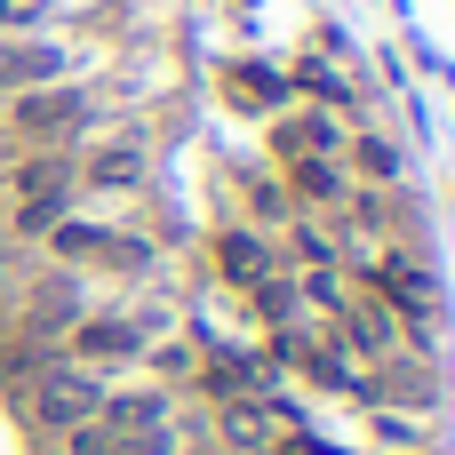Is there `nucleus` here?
I'll use <instances>...</instances> for the list:
<instances>
[{"mask_svg": "<svg viewBox=\"0 0 455 455\" xmlns=\"http://www.w3.org/2000/svg\"><path fill=\"white\" fill-rule=\"evenodd\" d=\"M24 408H32L40 432H72V424H88V416L104 408V376H96V368H72V360H48V368L24 384Z\"/></svg>", "mask_w": 455, "mask_h": 455, "instance_id": "f257e3e1", "label": "nucleus"}, {"mask_svg": "<svg viewBox=\"0 0 455 455\" xmlns=\"http://www.w3.org/2000/svg\"><path fill=\"white\" fill-rule=\"evenodd\" d=\"M40 248H48L56 264H88V272H144V264H152L144 240L104 232V224H80V216H56V224L40 232Z\"/></svg>", "mask_w": 455, "mask_h": 455, "instance_id": "f03ea898", "label": "nucleus"}, {"mask_svg": "<svg viewBox=\"0 0 455 455\" xmlns=\"http://www.w3.org/2000/svg\"><path fill=\"white\" fill-rule=\"evenodd\" d=\"M8 128L16 136H32V144H48V136H80V128H96V104L80 96V88H32V96H16L8 104Z\"/></svg>", "mask_w": 455, "mask_h": 455, "instance_id": "7ed1b4c3", "label": "nucleus"}, {"mask_svg": "<svg viewBox=\"0 0 455 455\" xmlns=\"http://www.w3.org/2000/svg\"><path fill=\"white\" fill-rule=\"evenodd\" d=\"M64 72H72V48H56V40H24V48H0V88H8V96L56 88Z\"/></svg>", "mask_w": 455, "mask_h": 455, "instance_id": "20e7f679", "label": "nucleus"}, {"mask_svg": "<svg viewBox=\"0 0 455 455\" xmlns=\"http://www.w3.org/2000/svg\"><path fill=\"white\" fill-rule=\"evenodd\" d=\"M216 272H224V288H256V280H272L280 264H272V240H256V232H216Z\"/></svg>", "mask_w": 455, "mask_h": 455, "instance_id": "39448f33", "label": "nucleus"}, {"mask_svg": "<svg viewBox=\"0 0 455 455\" xmlns=\"http://www.w3.org/2000/svg\"><path fill=\"white\" fill-rule=\"evenodd\" d=\"M72 184H88V192H136L144 184V152L136 144H104L96 160H72Z\"/></svg>", "mask_w": 455, "mask_h": 455, "instance_id": "423d86ee", "label": "nucleus"}, {"mask_svg": "<svg viewBox=\"0 0 455 455\" xmlns=\"http://www.w3.org/2000/svg\"><path fill=\"white\" fill-rule=\"evenodd\" d=\"M272 152H288V160H336V120H280Z\"/></svg>", "mask_w": 455, "mask_h": 455, "instance_id": "0eeeda50", "label": "nucleus"}, {"mask_svg": "<svg viewBox=\"0 0 455 455\" xmlns=\"http://www.w3.org/2000/svg\"><path fill=\"white\" fill-rule=\"evenodd\" d=\"M288 200H304V208H328V200H344V160H296V176H288Z\"/></svg>", "mask_w": 455, "mask_h": 455, "instance_id": "6e6552de", "label": "nucleus"}, {"mask_svg": "<svg viewBox=\"0 0 455 455\" xmlns=\"http://www.w3.org/2000/svg\"><path fill=\"white\" fill-rule=\"evenodd\" d=\"M232 104H248V112H280V104H288V80H280V72L240 64V72H232Z\"/></svg>", "mask_w": 455, "mask_h": 455, "instance_id": "1a4fd4ad", "label": "nucleus"}, {"mask_svg": "<svg viewBox=\"0 0 455 455\" xmlns=\"http://www.w3.org/2000/svg\"><path fill=\"white\" fill-rule=\"evenodd\" d=\"M288 240H296V264H304V272H328V256H336V240H328L320 224H296Z\"/></svg>", "mask_w": 455, "mask_h": 455, "instance_id": "9d476101", "label": "nucleus"}, {"mask_svg": "<svg viewBox=\"0 0 455 455\" xmlns=\"http://www.w3.org/2000/svg\"><path fill=\"white\" fill-rule=\"evenodd\" d=\"M352 160H360L376 184H392V176H400V152H392V144H376V136H360V144H352Z\"/></svg>", "mask_w": 455, "mask_h": 455, "instance_id": "9b49d317", "label": "nucleus"}, {"mask_svg": "<svg viewBox=\"0 0 455 455\" xmlns=\"http://www.w3.org/2000/svg\"><path fill=\"white\" fill-rule=\"evenodd\" d=\"M248 208H256L264 224H288V216H296V200H288V184H248Z\"/></svg>", "mask_w": 455, "mask_h": 455, "instance_id": "f8f14e48", "label": "nucleus"}, {"mask_svg": "<svg viewBox=\"0 0 455 455\" xmlns=\"http://www.w3.org/2000/svg\"><path fill=\"white\" fill-rule=\"evenodd\" d=\"M48 8H56V0H0V32H32Z\"/></svg>", "mask_w": 455, "mask_h": 455, "instance_id": "ddd939ff", "label": "nucleus"}, {"mask_svg": "<svg viewBox=\"0 0 455 455\" xmlns=\"http://www.w3.org/2000/svg\"><path fill=\"white\" fill-rule=\"evenodd\" d=\"M304 88H312V96H328V104H344V80H336L328 64H304Z\"/></svg>", "mask_w": 455, "mask_h": 455, "instance_id": "4468645a", "label": "nucleus"}]
</instances>
